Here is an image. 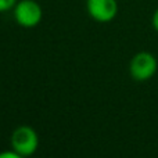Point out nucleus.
<instances>
[{"instance_id":"7ed1b4c3","label":"nucleus","mask_w":158,"mask_h":158,"mask_svg":"<svg viewBox=\"0 0 158 158\" xmlns=\"http://www.w3.org/2000/svg\"><path fill=\"white\" fill-rule=\"evenodd\" d=\"M157 58L148 52H140L132 58L131 65H129V72L135 81L143 82L153 78L157 72Z\"/></svg>"},{"instance_id":"0eeeda50","label":"nucleus","mask_w":158,"mask_h":158,"mask_svg":"<svg viewBox=\"0 0 158 158\" xmlns=\"http://www.w3.org/2000/svg\"><path fill=\"white\" fill-rule=\"evenodd\" d=\"M151 22H153V27H154V29L158 32V8L156 11H154V14H153V19H151Z\"/></svg>"},{"instance_id":"f03ea898","label":"nucleus","mask_w":158,"mask_h":158,"mask_svg":"<svg viewBox=\"0 0 158 158\" xmlns=\"http://www.w3.org/2000/svg\"><path fill=\"white\" fill-rule=\"evenodd\" d=\"M14 19L22 28H33L43 18L42 6L36 0H18L13 8Z\"/></svg>"},{"instance_id":"423d86ee","label":"nucleus","mask_w":158,"mask_h":158,"mask_svg":"<svg viewBox=\"0 0 158 158\" xmlns=\"http://www.w3.org/2000/svg\"><path fill=\"white\" fill-rule=\"evenodd\" d=\"M0 158H25V157H22L21 154H18L17 151H14L11 148V150H7V151H2L0 153Z\"/></svg>"},{"instance_id":"20e7f679","label":"nucleus","mask_w":158,"mask_h":158,"mask_svg":"<svg viewBox=\"0 0 158 158\" xmlns=\"http://www.w3.org/2000/svg\"><path fill=\"white\" fill-rule=\"evenodd\" d=\"M86 10L94 21L111 22L118 14L117 0H86Z\"/></svg>"},{"instance_id":"39448f33","label":"nucleus","mask_w":158,"mask_h":158,"mask_svg":"<svg viewBox=\"0 0 158 158\" xmlns=\"http://www.w3.org/2000/svg\"><path fill=\"white\" fill-rule=\"evenodd\" d=\"M18 0H0V13H6L10 11L15 7Z\"/></svg>"},{"instance_id":"f257e3e1","label":"nucleus","mask_w":158,"mask_h":158,"mask_svg":"<svg viewBox=\"0 0 158 158\" xmlns=\"http://www.w3.org/2000/svg\"><path fill=\"white\" fill-rule=\"evenodd\" d=\"M10 143L14 151L21 154L22 157H31L36 153L39 147V136L33 128L22 125L14 129Z\"/></svg>"}]
</instances>
